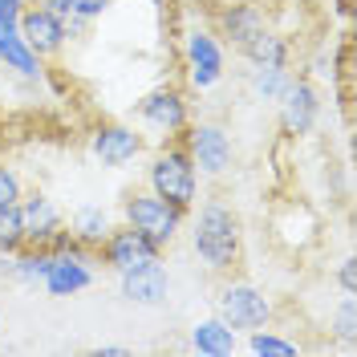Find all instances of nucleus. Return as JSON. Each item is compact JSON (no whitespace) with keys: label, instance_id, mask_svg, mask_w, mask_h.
I'll return each instance as SVG.
<instances>
[{"label":"nucleus","instance_id":"2","mask_svg":"<svg viewBox=\"0 0 357 357\" xmlns=\"http://www.w3.org/2000/svg\"><path fill=\"white\" fill-rule=\"evenodd\" d=\"M178 220H183V211L175 203H167L162 195H155V191H138V195L126 199V223L134 231H142L155 248H167L175 240Z\"/></svg>","mask_w":357,"mask_h":357},{"label":"nucleus","instance_id":"11","mask_svg":"<svg viewBox=\"0 0 357 357\" xmlns=\"http://www.w3.org/2000/svg\"><path fill=\"white\" fill-rule=\"evenodd\" d=\"M280 102H284V114H280L284 134H309L317 122V89L309 82H289Z\"/></svg>","mask_w":357,"mask_h":357},{"label":"nucleus","instance_id":"22","mask_svg":"<svg viewBox=\"0 0 357 357\" xmlns=\"http://www.w3.org/2000/svg\"><path fill=\"white\" fill-rule=\"evenodd\" d=\"M289 82L292 77L284 73V66H256V93L260 98H280Z\"/></svg>","mask_w":357,"mask_h":357},{"label":"nucleus","instance_id":"17","mask_svg":"<svg viewBox=\"0 0 357 357\" xmlns=\"http://www.w3.org/2000/svg\"><path fill=\"white\" fill-rule=\"evenodd\" d=\"M0 61L8 69H17V73H24V77H37L41 73V57L24 45V37L17 29H0Z\"/></svg>","mask_w":357,"mask_h":357},{"label":"nucleus","instance_id":"7","mask_svg":"<svg viewBox=\"0 0 357 357\" xmlns=\"http://www.w3.org/2000/svg\"><path fill=\"white\" fill-rule=\"evenodd\" d=\"M187 155L191 162L199 167L203 175H223L227 171V162H231V142H227V134L220 126H191L187 130Z\"/></svg>","mask_w":357,"mask_h":357},{"label":"nucleus","instance_id":"23","mask_svg":"<svg viewBox=\"0 0 357 357\" xmlns=\"http://www.w3.org/2000/svg\"><path fill=\"white\" fill-rule=\"evenodd\" d=\"M49 264H53V256H49V252H29V256H21L13 268H17V276H21L24 284H37V280H45Z\"/></svg>","mask_w":357,"mask_h":357},{"label":"nucleus","instance_id":"21","mask_svg":"<svg viewBox=\"0 0 357 357\" xmlns=\"http://www.w3.org/2000/svg\"><path fill=\"white\" fill-rule=\"evenodd\" d=\"M45 8L49 13H57V17H102L106 8H110V0H45Z\"/></svg>","mask_w":357,"mask_h":357},{"label":"nucleus","instance_id":"18","mask_svg":"<svg viewBox=\"0 0 357 357\" xmlns=\"http://www.w3.org/2000/svg\"><path fill=\"white\" fill-rule=\"evenodd\" d=\"M110 236V215L102 207H82L73 215V240L86 248H102V240Z\"/></svg>","mask_w":357,"mask_h":357},{"label":"nucleus","instance_id":"6","mask_svg":"<svg viewBox=\"0 0 357 357\" xmlns=\"http://www.w3.org/2000/svg\"><path fill=\"white\" fill-rule=\"evenodd\" d=\"M167 292H171V276H167V268L158 264V256L122 272V296L130 305H162Z\"/></svg>","mask_w":357,"mask_h":357},{"label":"nucleus","instance_id":"1","mask_svg":"<svg viewBox=\"0 0 357 357\" xmlns=\"http://www.w3.org/2000/svg\"><path fill=\"white\" fill-rule=\"evenodd\" d=\"M191 240H195V252H199L203 264L223 272L240 256V215L231 207H223V203H207L199 211V220H195Z\"/></svg>","mask_w":357,"mask_h":357},{"label":"nucleus","instance_id":"3","mask_svg":"<svg viewBox=\"0 0 357 357\" xmlns=\"http://www.w3.org/2000/svg\"><path fill=\"white\" fill-rule=\"evenodd\" d=\"M151 191L162 195L167 203H175L178 211H187L195 203V162L187 151H167L155 158L151 167Z\"/></svg>","mask_w":357,"mask_h":357},{"label":"nucleus","instance_id":"12","mask_svg":"<svg viewBox=\"0 0 357 357\" xmlns=\"http://www.w3.org/2000/svg\"><path fill=\"white\" fill-rule=\"evenodd\" d=\"M138 114L158 126V130H183L187 126V102H183V93L178 89H155V93H146L142 102H138Z\"/></svg>","mask_w":357,"mask_h":357},{"label":"nucleus","instance_id":"8","mask_svg":"<svg viewBox=\"0 0 357 357\" xmlns=\"http://www.w3.org/2000/svg\"><path fill=\"white\" fill-rule=\"evenodd\" d=\"M102 256H106V264L118 268V272H126V268L142 264V260H155L158 248L142 236V231H134L130 223L126 227H110V236L102 240Z\"/></svg>","mask_w":357,"mask_h":357},{"label":"nucleus","instance_id":"28","mask_svg":"<svg viewBox=\"0 0 357 357\" xmlns=\"http://www.w3.org/2000/svg\"><path fill=\"white\" fill-rule=\"evenodd\" d=\"M155 4H158V0H155Z\"/></svg>","mask_w":357,"mask_h":357},{"label":"nucleus","instance_id":"16","mask_svg":"<svg viewBox=\"0 0 357 357\" xmlns=\"http://www.w3.org/2000/svg\"><path fill=\"white\" fill-rule=\"evenodd\" d=\"M191 349L203 357H231L236 354V329L223 321H199L191 329Z\"/></svg>","mask_w":357,"mask_h":357},{"label":"nucleus","instance_id":"20","mask_svg":"<svg viewBox=\"0 0 357 357\" xmlns=\"http://www.w3.org/2000/svg\"><path fill=\"white\" fill-rule=\"evenodd\" d=\"M24 248V223L21 207H0V252H21Z\"/></svg>","mask_w":357,"mask_h":357},{"label":"nucleus","instance_id":"27","mask_svg":"<svg viewBox=\"0 0 357 357\" xmlns=\"http://www.w3.org/2000/svg\"><path fill=\"white\" fill-rule=\"evenodd\" d=\"M341 289L354 296V289H357V268H354V260H345V264H341Z\"/></svg>","mask_w":357,"mask_h":357},{"label":"nucleus","instance_id":"26","mask_svg":"<svg viewBox=\"0 0 357 357\" xmlns=\"http://www.w3.org/2000/svg\"><path fill=\"white\" fill-rule=\"evenodd\" d=\"M17 199H21V178L8 167H0V207H13Z\"/></svg>","mask_w":357,"mask_h":357},{"label":"nucleus","instance_id":"4","mask_svg":"<svg viewBox=\"0 0 357 357\" xmlns=\"http://www.w3.org/2000/svg\"><path fill=\"white\" fill-rule=\"evenodd\" d=\"M268 317H272V305L264 301V292H256L252 284H231L223 289L220 296V321L231 325V329H260Z\"/></svg>","mask_w":357,"mask_h":357},{"label":"nucleus","instance_id":"14","mask_svg":"<svg viewBox=\"0 0 357 357\" xmlns=\"http://www.w3.org/2000/svg\"><path fill=\"white\" fill-rule=\"evenodd\" d=\"M138 151H142V138L130 126H102L93 134V155L102 158L106 167H126Z\"/></svg>","mask_w":357,"mask_h":357},{"label":"nucleus","instance_id":"24","mask_svg":"<svg viewBox=\"0 0 357 357\" xmlns=\"http://www.w3.org/2000/svg\"><path fill=\"white\" fill-rule=\"evenodd\" d=\"M248 349H252V354H276V357H292V354H296V345H292V341H280V337H272V333H256V329H252Z\"/></svg>","mask_w":357,"mask_h":357},{"label":"nucleus","instance_id":"10","mask_svg":"<svg viewBox=\"0 0 357 357\" xmlns=\"http://www.w3.org/2000/svg\"><path fill=\"white\" fill-rule=\"evenodd\" d=\"M21 207V223H24V244H37L45 248L57 231H61V211H57V203L45 199V195H29Z\"/></svg>","mask_w":357,"mask_h":357},{"label":"nucleus","instance_id":"19","mask_svg":"<svg viewBox=\"0 0 357 357\" xmlns=\"http://www.w3.org/2000/svg\"><path fill=\"white\" fill-rule=\"evenodd\" d=\"M240 53H244L252 66H284V61H289V45L280 41L276 33H268V29L260 37H252Z\"/></svg>","mask_w":357,"mask_h":357},{"label":"nucleus","instance_id":"13","mask_svg":"<svg viewBox=\"0 0 357 357\" xmlns=\"http://www.w3.org/2000/svg\"><path fill=\"white\" fill-rule=\"evenodd\" d=\"M41 284L49 289V296H73V292H82L93 284V272L86 268L82 256H69L66 252V256H53V264H49Z\"/></svg>","mask_w":357,"mask_h":357},{"label":"nucleus","instance_id":"25","mask_svg":"<svg viewBox=\"0 0 357 357\" xmlns=\"http://www.w3.org/2000/svg\"><path fill=\"white\" fill-rule=\"evenodd\" d=\"M357 305H354V296H349V292H345V301H341V309H337V337H341V341H354L357 337Z\"/></svg>","mask_w":357,"mask_h":357},{"label":"nucleus","instance_id":"15","mask_svg":"<svg viewBox=\"0 0 357 357\" xmlns=\"http://www.w3.org/2000/svg\"><path fill=\"white\" fill-rule=\"evenodd\" d=\"M220 29H223V37L236 45V49H244L252 37L264 33L268 21H264V13H260L256 4H231V8L220 17Z\"/></svg>","mask_w":357,"mask_h":357},{"label":"nucleus","instance_id":"9","mask_svg":"<svg viewBox=\"0 0 357 357\" xmlns=\"http://www.w3.org/2000/svg\"><path fill=\"white\" fill-rule=\"evenodd\" d=\"M187 66H191V86L195 89H207V86L220 82L223 53H220V45H215L211 33H199V29H195V33L187 37Z\"/></svg>","mask_w":357,"mask_h":357},{"label":"nucleus","instance_id":"5","mask_svg":"<svg viewBox=\"0 0 357 357\" xmlns=\"http://www.w3.org/2000/svg\"><path fill=\"white\" fill-rule=\"evenodd\" d=\"M17 33L24 37V45L37 53V57H49V53H57L61 45H66V17H57V13H49L45 4L37 8H29L17 17Z\"/></svg>","mask_w":357,"mask_h":357}]
</instances>
